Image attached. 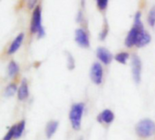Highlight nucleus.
<instances>
[{
	"instance_id": "nucleus-1",
	"label": "nucleus",
	"mask_w": 155,
	"mask_h": 140,
	"mask_svg": "<svg viewBox=\"0 0 155 140\" xmlns=\"http://www.w3.org/2000/svg\"><path fill=\"white\" fill-rule=\"evenodd\" d=\"M145 32L142 19H141V12H137L134 16V26L129 31L126 39H125V46L128 47H132L134 46H136V43L140 36Z\"/></svg>"
},
{
	"instance_id": "nucleus-2",
	"label": "nucleus",
	"mask_w": 155,
	"mask_h": 140,
	"mask_svg": "<svg viewBox=\"0 0 155 140\" xmlns=\"http://www.w3.org/2000/svg\"><path fill=\"white\" fill-rule=\"evenodd\" d=\"M84 110V103L74 104L71 108L69 118L71 121V125L74 130H79L81 128V121H82Z\"/></svg>"
},
{
	"instance_id": "nucleus-3",
	"label": "nucleus",
	"mask_w": 155,
	"mask_h": 140,
	"mask_svg": "<svg viewBox=\"0 0 155 140\" xmlns=\"http://www.w3.org/2000/svg\"><path fill=\"white\" fill-rule=\"evenodd\" d=\"M135 131L137 135L141 138H149L155 134V123L149 119L144 118L139 121L135 127Z\"/></svg>"
},
{
	"instance_id": "nucleus-4",
	"label": "nucleus",
	"mask_w": 155,
	"mask_h": 140,
	"mask_svg": "<svg viewBox=\"0 0 155 140\" xmlns=\"http://www.w3.org/2000/svg\"><path fill=\"white\" fill-rule=\"evenodd\" d=\"M30 29L33 34H37L39 38L45 36V29L42 26V10L40 6H36L33 12Z\"/></svg>"
},
{
	"instance_id": "nucleus-5",
	"label": "nucleus",
	"mask_w": 155,
	"mask_h": 140,
	"mask_svg": "<svg viewBox=\"0 0 155 140\" xmlns=\"http://www.w3.org/2000/svg\"><path fill=\"white\" fill-rule=\"evenodd\" d=\"M132 72L133 77L136 84H139L141 81V73H142V62L138 56L134 55L132 57Z\"/></svg>"
},
{
	"instance_id": "nucleus-6",
	"label": "nucleus",
	"mask_w": 155,
	"mask_h": 140,
	"mask_svg": "<svg viewBox=\"0 0 155 140\" xmlns=\"http://www.w3.org/2000/svg\"><path fill=\"white\" fill-rule=\"evenodd\" d=\"M103 76H104V70H103L101 64L94 63L92 66V68L90 71V77H91L92 81L96 85H100L103 81Z\"/></svg>"
},
{
	"instance_id": "nucleus-7",
	"label": "nucleus",
	"mask_w": 155,
	"mask_h": 140,
	"mask_svg": "<svg viewBox=\"0 0 155 140\" xmlns=\"http://www.w3.org/2000/svg\"><path fill=\"white\" fill-rule=\"evenodd\" d=\"M75 41L82 47H89L90 46V41H89L88 36L85 33V31L82 28L76 29V31H75Z\"/></svg>"
},
{
	"instance_id": "nucleus-8",
	"label": "nucleus",
	"mask_w": 155,
	"mask_h": 140,
	"mask_svg": "<svg viewBox=\"0 0 155 140\" xmlns=\"http://www.w3.org/2000/svg\"><path fill=\"white\" fill-rule=\"evenodd\" d=\"M96 56L99 58V60H101L105 65L110 64L113 60L112 53L105 47H98L96 50Z\"/></svg>"
},
{
	"instance_id": "nucleus-9",
	"label": "nucleus",
	"mask_w": 155,
	"mask_h": 140,
	"mask_svg": "<svg viewBox=\"0 0 155 140\" xmlns=\"http://www.w3.org/2000/svg\"><path fill=\"white\" fill-rule=\"evenodd\" d=\"M24 37H25V34H24V33H20V34L15 38V40L12 42V44H11L10 46H9V49H8V54H9V55H12V54L15 53V52L18 50V48L20 47V46H21L22 43H23Z\"/></svg>"
},
{
	"instance_id": "nucleus-10",
	"label": "nucleus",
	"mask_w": 155,
	"mask_h": 140,
	"mask_svg": "<svg viewBox=\"0 0 155 140\" xmlns=\"http://www.w3.org/2000/svg\"><path fill=\"white\" fill-rule=\"evenodd\" d=\"M98 121L101 123H105V124H110L114 121V115L110 109H105L104 110L97 118Z\"/></svg>"
},
{
	"instance_id": "nucleus-11",
	"label": "nucleus",
	"mask_w": 155,
	"mask_h": 140,
	"mask_svg": "<svg viewBox=\"0 0 155 140\" xmlns=\"http://www.w3.org/2000/svg\"><path fill=\"white\" fill-rule=\"evenodd\" d=\"M17 96L19 100H25L29 96V90H28V85L25 79L22 80L21 86L17 90Z\"/></svg>"
},
{
	"instance_id": "nucleus-12",
	"label": "nucleus",
	"mask_w": 155,
	"mask_h": 140,
	"mask_svg": "<svg viewBox=\"0 0 155 140\" xmlns=\"http://www.w3.org/2000/svg\"><path fill=\"white\" fill-rule=\"evenodd\" d=\"M58 128V122L57 121H50L47 123L45 128V135L47 138H51L54 134L55 133L56 129Z\"/></svg>"
},
{
	"instance_id": "nucleus-13",
	"label": "nucleus",
	"mask_w": 155,
	"mask_h": 140,
	"mask_svg": "<svg viewBox=\"0 0 155 140\" xmlns=\"http://www.w3.org/2000/svg\"><path fill=\"white\" fill-rule=\"evenodd\" d=\"M7 72H8V76L10 77H14L15 76H16V74L19 72V67H18V65L15 61H11L9 63V65H8Z\"/></svg>"
},
{
	"instance_id": "nucleus-14",
	"label": "nucleus",
	"mask_w": 155,
	"mask_h": 140,
	"mask_svg": "<svg viewBox=\"0 0 155 140\" xmlns=\"http://www.w3.org/2000/svg\"><path fill=\"white\" fill-rule=\"evenodd\" d=\"M16 90H17L16 86H15V84H10V85H8V86L5 87L4 95H5V97H12V96L15 95V93L16 92Z\"/></svg>"
},
{
	"instance_id": "nucleus-15",
	"label": "nucleus",
	"mask_w": 155,
	"mask_h": 140,
	"mask_svg": "<svg viewBox=\"0 0 155 140\" xmlns=\"http://www.w3.org/2000/svg\"><path fill=\"white\" fill-rule=\"evenodd\" d=\"M25 120H22L18 125L15 126V138H19L22 136V134H23V132H24V130H25Z\"/></svg>"
},
{
	"instance_id": "nucleus-16",
	"label": "nucleus",
	"mask_w": 155,
	"mask_h": 140,
	"mask_svg": "<svg viewBox=\"0 0 155 140\" xmlns=\"http://www.w3.org/2000/svg\"><path fill=\"white\" fill-rule=\"evenodd\" d=\"M129 54L127 52H121L115 56V60L118 61L121 64H126L128 58H129Z\"/></svg>"
},
{
	"instance_id": "nucleus-17",
	"label": "nucleus",
	"mask_w": 155,
	"mask_h": 140,
	"mask_svg": "<svg viewBox=\"0 0 155 140\" xmlns=\"http://www.w3.org/2000/svg\"><path fill=\"white\" fill-rule=\"evenodd\" d=\"M148 23L153 27L155 26V5L152 7V9L149 12V15H148Z\"/></svg>"
},
{
	"instance_id": "nucleus-18",
	"label": "nucleus",
	"mask_w": 155,
	"mask_h": 140,
	"mask_svg": "<svg viewBox=\"0 0 155 140\" xmlns=\"http://www.w3.org/2000/svg\"><path fill=\"white\" fill-rule=\"evenodd\" d=\"M15 126H13L12 128H9L8 132L6 133L3 140H11L13 138H15Z\"/></svg>"
},
{
	"instance_id": "nucleus-19",
	"label": "nucleus",
	"mask_w": 155,
	"mask_h": 140,
	"mask_svg": "<svg viewBox=\"0 0 155 140\" xmlns=\"http://www.w3.org/2000/svg\"><path fill=\"white\" fill-rule=\"evenodd\" d=\"M108 5V1L107 0H98L97 1V6L101 10H104Z\"/></svg>"
},
{
	"instance_id": "nucleus-20",
	"label": "nucleus",
	"mask_w": 155,
	"mask_h": 140,
	"mask_svg": "<svg viewBox=\"0 0 155 140\" xmlns=\"http://www.w3.org/2000/svg\"><path fill=\"white\" fill-rule=\"evenodd\" d=\"M67 57H68V68L69 69H74V57L68 53L67 54Z\"/></svg>"
},
{
	"instance_id": "nucleus-21",
	"label": "nucleus",
	"mask_w": 155,
	"mask_h": 140,
	"mask_svg": "<svg viewBox=\"0 0 155 140\" xmlns=\"http://www.w3.org/2000/svg\"><path fill=\"white\" fill-rule=\"evenodd\" d=\"M108 31H109V28H108L107 23H105L104 28L103 29V31H102L101 34H100V39H101V40H104V39L106 37V36H107V34H108Z\"/></svg>"
},
{
	"instance_id": "nucleus-22",
	"label": "nucleus",
	"mask_w": 155,
	"mask_h": 140,
	"mask_svg": "<svg viewBox=\"0 0 155 140\" xmlns=\"http://www.w3.org/2000/svg\"><path fill=\"white\" fill-rule=\"evenodd\" d=\"M35 4H36V1H28V7L33 8Z\"/></svg>"
}]
</instances>
